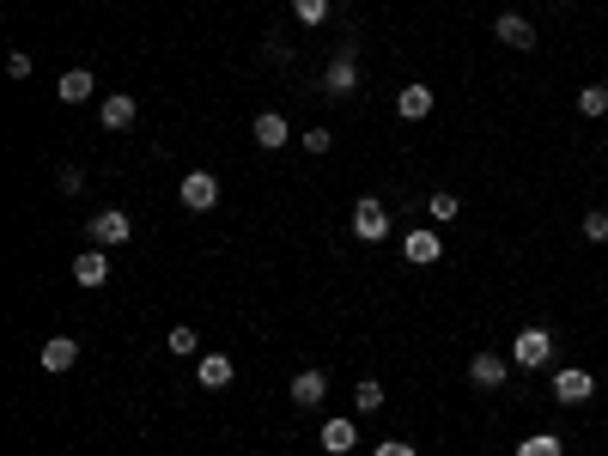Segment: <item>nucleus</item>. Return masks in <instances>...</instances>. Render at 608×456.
<instances>
[{
  "instance_id": "nucleus-15",
  "label": "nucleus",
  "mask_w": 608,
  "mask_h": 456,
  "mask_svg": "<svg viewBox=\"0 0 608 456\" xmlns=\"http://www.w3.org/2000/svg\"><path fill=\"white\" fill-rule=\"evenodd\" d=\"M92 92H98V80H92V67H67L61 80H55V98H61V104H86Z\"/></svg>"
},
{
  "instance_id": "nucleus-25",
  "label": "nucleus",
  "mask_w": 608,
  "mask_h": 456,
  "mask_svg": "<svg viewBox=\"0 0 608 456\" xmlns=\"http://www.w3.org/2000/svg\"><path fill=\"white\" fill-rule=\"evenodd\" d=\"M456 207H463V201H456L450 189H432V195H426V213H432L438 225H444V219H456Z\"/></svg>"
},
{
  "instance_id": "nucleus-12",
  "label": "nucleus",
  "mask_w": 608,
  "mask_h": 456,
  "mask_svg": "<svg viewBox=\"0 0 608 456\" xmlns=\"http://www.w3.org/2000/svg\"><path fill=\"white\" fill-rule=\"evenodd\" d=\"M323 396H329V371H317V365H304V371L292 377V402H298V408H317Z\"/></svg>"
},
{
  "instance_id": "nucleus-10",
  "label": "nucleus",
  "mask_w": 608,
  "mask_h": 456,
  "mask_svg": "<svg viewBox=\"0 0 608 456\" xmlns=\"http://www.w3.org/2000/svg\"><path fill=\"white\" fill-rule=\"evenodd\" d=\"M73 280H80V286H86V292H98V286H104V280H110V256H104V250H98V244H86V250H80V256H73Z\"/></svg>"
},
{
  "instance_id": "nucleus-26",
  "label": "nucleus",
  "mask_w": 608,
  "mask_h": 456,
  "mask_svg": "<svg viewBox=\"0 0 608 456\" xmlns=\"http://www.w3.org/2000/svg\"><path fill=\"white\" fill-rule=\"evenodd\" d=\"M55 189H61V195H80V189H86V171H80V165H61Z\"/></svg>"
},
{
  "instance_id": "nucleus-5",
  "label": "nucleus",
  "mask_w": 608,
  "mask_h": 456,
  "mask_svg": "<svg viewBox=\"0 0 608 456\" xmlns=\"http://www.w3.org/2000/svg\"><path fill=\"white\" fill-rule=\"evenodd\" d=\"M92 244H98V250H116V244H134V219H128L122 207H104V213L92 219Z\"/></svg>"
},
{
  "instance_id": "nucleus-6",
  "label": "nucleus",
  "mask_w": 608,
  "mask_h": 456,
  "mask_svg": "<svg viewBox=\"0 0 608 456\" xmlns=\"http://www.w3.org/2000/svg\"><path fill=\"white\" fill-rule=\"evenodd\" d=\"M469 384L475 390H505L511 384V359L505 353H475L469 359Z\"/></svg>"
},
{
  "instance_id": "nucleus-2",
  "label": "nucleus",
  "mask_w": 608,
  "mask_h": 456,
  "mask_svg": "<svg viewBox=\"0 0 608 456\" xmlns=\"http://www.w3.org/2000/svg\"><path fill=\"white\" fill-rule=\"evenodd\" d=\"M548 390H554V402H560V408H578V402H590V396H596V377H590L584 365H560Z\"/></svg>"
},
{
  "instance_id": "nucleus-3",
  "label": "nucleus",
  "mask_w": 608,
  "mask_h": 456,
  "mask_svg": "<svg viewBox=\"0 0 608 456\" xmlns=\"http://www.w3.org/2000/svg\"><path fill=\"white\" fill-rule=\"evenodd\" d=\"M353 238H359V244H384V238H390V207L365 195V201L353 207Z\"/></svg>"
},
{
  "instance_id": "nucleus-20",
  "label": "nucleus",
  "mask_w": 608,
  "mask_h": 456,
  "mask_svg": "<svg viewBox=\"0 0 608 456\" xmlns=\"http://www.w3.org/2000/svg\"><path fill=\"white\" fill-rule=\"evenodd\" d=\"M353 408L377 414V408H384V384H377V377H359V384H353Z\"/></svg>"
},
{
  "instance_id": "nucleus-22",
  "label": "nucleus",
  "mask_w": 608,
  "mask_h": 456,
  "mask_svg": "<svg viewBox=\"0 0 608 456\" xmlns=\"http://www.w3.org/2000/svg\"><path fill=\"white\" fill-rule=\"evenodd\" d=\"M578 116H584V122L608 116V86H584V92H578Z\"/></svg>"
},
{
  "instance_id": "nucleus-19",
  "label": "nucleus",
  "mask_w": 608,
  "mask_h": 456,
  "mask_svg": "<svg viewBox=\"0 0 608 456\" xmlns=\"http://www.w3.org/2000/svg\"><path fill=\"white\" fill-rule=\"evenodd\" d=\"M517 456H566V438H560V432H529V438L517 444Z\"/></svg>"
},
{
  "instance_id": "nucleus-13",
  "label": "nucleus",
  "mask_w": 608,
  "mask_h": 456,
  "mask_svg": "<svg viewBox=\"0 0 608 456\" xmlns=\"http://www.w3.org/2000/svg\"><path fill=\"white\" fill-rule=\"evenodd\" d=\"M402 256H408L414 268H432V262L444 256V238H438V232H426V225H420V232H408V238H402Z\"/></svg>"
},
{
  "instance_id": "nucleus-11",
  "label": "nucleus",
  "mask_w": 608,
  "mask_h": 456,
  "mask_svg": "<svg viewBox=\"0 0 608 456\" xmlns=\"http://www.w3.org/2000/svg\"><path fill=\"white\" fill-rule=\"evenodd\" d=\"M73 365H80V341H73V335H49L43 341V371L49 377H67Z\"/></svg>"
},
{
  "instance_id": "nucleus-29",
  "label": "nucleus",
  "mask_w": 608,
  "mask_h": 456,
  "mask_svg": "<svg viewBox=\"0 0 608 456\" xmlns=\"http://www.w3.org/2000/svg\"><path fill=\"white\" fill-rule=\"evenodd\" d=\"M371 456H414V444H402V438H384V444H377Z\"/></svg>"
},
{
  "instance_id": "nucleus-24",
  "label": "nucleus",
  "mask_w": 608,
  "mask_h": 456,
  "mask_svg": "<svg viewBox=\"0 0 608 456\" xmlns=\"http://www.w3.org/2000/svg\"><path fill=\"white\" fill-rule=\"evenodd\" d=\"M292 19L298 25H329V0H292Z\"/></svg>"
},
{
  "instance_id": "nucleus-7",
  "label": "nucleus",
  "mask_w": 608,
  "mask_h": 456,
  "mask_svg": "<svg viewBox=\"0 0 608 456\" xmlns=\"http://www.w3.org/2000/svg\"><path fill=\"white\" fill-rule=\"evenodd\" d=\"M323 92H329V98H353V92H359V61H353V49H341V55L329 61Z\"/></svg>"
},
{
  "instance_id": "nucleus-18",
  "label": "nucleus",
  "mask_w": 608,
  "mask_h": 456,
  "mask_svg": "<svg viewBox=\"0 0 608 456\" xmlns=\"http://www.w3.org/2000/svg\"><path fill=\"white\" fill-rule=\"evenodd\" d=\"M317 438H323V450H329V456H347V450L359 444V426H353V420H329Z\"/></svg>"
},
{
  "instance_id": "nucleus-8",
  "label": "nucleus",
  "mask_w": 608,
  "mask_h": 456,
  "mask_svg": "<svg viewBox=\"0 0 608 456\" xmlns=\"http://www.w3.org/2000/svg\"><path fill=\"white\" fill-rule=\"evenodd\" d=\"M250 140H256V146H262V152H280V146H286V140H292V122H286V116H280V110H262V116H256V122H250Z\"/></svg>"
},
{
  "instance_id": "nucleus-14",
  "label": "nucleus",
  "mask_w": 608,
  "mask_h": 456,
  "mask_svg": "<svg viewBox=\"0 0 608 456\" xmlns=\"http://www.w3.org/2000/svg\"><path fill=\"white\" fill-rule=\"evenodd\" d=\"M98 116H104V128H110V134H122V128H134L140 104H134V92H110V98L98 104Z\"/></svg>"
},
{
  "instance_id": "nucleus-17",
  "label": "nucleus",
  "mask_w": 608,
  "mask_h": 456,
  "mask_svg": "<svg viewBox=\"0 0 608 456\" xmlns=\"http://www.w3.org/2000/svg\"><path fill=\"white\" fill-rule=\"evenodd\" d=\"M195 384H201V390H225V384H232V353H201Z\"/></svg>"
},
{
  "instance_id": "nucleus-23",
  "label": "nucleus",
  "mask_w": 608,
  "mask_h": 456,
  "mask_svg": "<svg viewBox=\"0 0 608 456\" xmlns=\"http://www.w3.org/2000/svg\"><path fill=\"white\" fill-rule=\"evenodd\" d=\"M578 238H584V244H608V213H602V207H590V213H584Z\"/></svg>"
},
{
  "instance_id": "nucleus-28",
  "label": "nucleus",
  "mask_w": 608,
  "mask_h": 456,
  "mask_svg": "<svg viewBox=\"0 0 608 456\" xmlns=\"http://www.w3.org/2000/svg\"><path fill=\"white\" fill-rule=\"evenodd\" d=\"M7 73H13V80H31V55L13 49V55H7Z\"/></svg>"
},
{
  "instance_id": "nucleus-4",
  "label": "nucleus",
  "mask_w": 608,
  "mask_h": 456,
  "mask_svg": "<svg viewBox=\"0 0 608 456\" xmlns=\"http://www.w3.org/2000/svg\"><path fill=\"white\" fill-rule=\"evenodd\" d=\"M177 195H183L189 213H213V207H219V177H213V171H183Z\"/></svg>"
},
{
  "instance_id": "nucleus-27",
  "label": "nucleus",
  "mask_w": 608,
  "mask_h": 456,
  "mask_svg": "<svg viewBox=\"0 0 608 456\" xmlns=\"http://www.w3.org/2000/svg\"><path fill=\"white\" fill-rule=\"evenodd\" d=\"M329 146H335V134H329V128H304V152H317V159H323Z\"/></svg>"
},
{
  "instance_id": "nucleus-9",
  "label": "nucleus",
  "mask_w": 608,
  "mask_h": 456,
  "mask_svg": "<svg viewBox=\"0 0 608 456\" xmlns=\"http://www.w3.org/2000/svg\"><path fill=\"white\" fill-rule=\"evenodd\" d=\"M493 37H499L505 49H523V55L536 49V25H529L523 13H499V19H493Z\"/></svg>"
},
{
  "instance_id": "nucleus-21",
  "label": "nucleus",
  "mask_w": 608,
  "mask_h": 456,
  "mask_svg": "<svg viewBox=\"0 0 608 456\" xmlns=\"http://www.w3.org/2000/svg\"><path fill=\"white\" fill-rule=\"evenodd\" d=\"M165 347H171V353H177V359H195V353H201V335H195V329H189V323H177V329H171V335H165Z\"/></svg>"
},
{
  "instance_id": "nucleus-16",
  "label": "nucleus",
  "mask_w": 608,
  "mask_h": 456,
  "mask_svg": "<svg viewBox=\"0 0 608 456\" xmlns=\"http://www.w3.org/2000/svg\"><path fill=\"white\" fill-rule=\"evenodd\" d=\"M432 104H438L432 86H402V92H396V116H402V122H426Z\"/></svg>"
},
{
  "instance_id": "nucleus-1",
  "label": "nucleus",
  "mask_w": 608,
  "mask_h": 456,
  "mask_svg": "<svg viewBox=\"0 0 608 456\" xmlns=\"http://www.w3.org/2000/svg\"><path fill=\"white\" fill-rule=\"evenodd\" d=\"M548 359H554V329H517V341H511L517 371H542Z\"/></svg>"
}]
</instances>
